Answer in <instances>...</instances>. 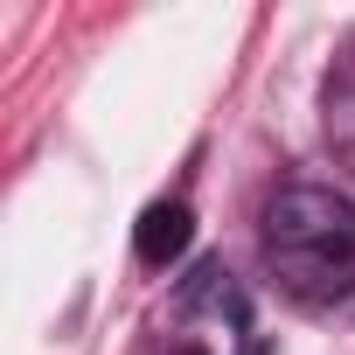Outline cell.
I'll use <instances>...</instances> for the list:
<instances>
[{"instance_id": "1", "label": "cell", "mask_w": 355, "mask_h": 355, "mask_svg": "<svg viewBox=\"0 0 355 355\" xmlns=\"http://www.w3.org/2000/svg\"><path fill=\"white\" fill-rule=\"evenodd\" d=\"M265 265L306 306L355 293V202L313 182L279 189L265 202Z\"/></svg>"}, {"instance_id": "2", "label": "cell", "mask_w": 355, "mask_h": 355, "mask_svg": "<svg viewBox=\"0 0 355 355\" xmlns=\"http://www.w3.org/2000/svg\"><path fill=\"white\" fill-rule=\"evenodd\" d=\"M189 237H196V216L182 202H153L139 216V230H132V251H139V265H174L189 251Z\"/></svg>"}]
</instances>
